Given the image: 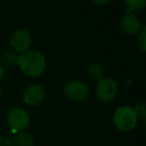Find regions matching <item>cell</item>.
Instances as JSON below:
<instances>
[{
  "label": "cell",
  "mask_w": 146,
  "mask_h": 146,
  "mask_svg": "<svg viewBox=\"0 0 146 146\" xmlns=\"http://www.w3.org/2000/svg\"><path fill=\"white\" fill-rule=\"evenodd\" d=\"M120 25H121L122 30L130 35L136 34L141 27V23H140L138 17L133 14H129V13H127L122 17L121 21H120Z\"/></svg>",
  "instance_id": "ba28073f"
},
{
  "label": "cell",
  "mask_w": 146,
  "mask_h": 146,
  "mask_svg": "<svg viewBox=\"0 0 146 146\" xmlns=\"http://www.w3.org/2000/svg\"><path fill=\"white\" fill-rule=\"evenodd\" d=\"M0 146H13V142L5 136H0Z\"/></svg>",
  "instance_id": "9a60e30c"
},
{
  "label": "cell",
  "mask_w": 146,
  "mask_h": 146,
  "mask_svg": "<svg viewBox=\"0 0 146 146\" xmlns=\"http://www.w3.org/2000/svg\"><path fill=\"white\" fill-rule=\"evenodd\" d=\"M146 0H125L128 9L134 12H139L145 7Z\"/></svg>",
  "instance_id": "8fae6325"
},
{
  "label": "cell",
  "mask_w": 146,
  "mask_h": 146,
  "mask_svg": "<svg viewBox=\"0 0 146 146\" xmlns=\"http://www.w3.org/2000/svg\"><path fill=\"white\" fill-rule=\"evenodd\" d=\"M117 83L110 77H102L96 85V97L102 102H110L116 97Z\"/></svg>",
  "instance_id": "277c9868"
},
{
  "label": "cell",
  "mask_w": 146,
  "mask_h": 146,
  "mask_svg": "<svg viewBox=\"0 0 146 146\" xmlns=\"http://www.w3.org/2000/svg\"><path fill=\"white\" fill-rule=\"evenodd\" d=\"M1 63L3 68L14 69L18 65V56L14 52H7L1 58Z\"/></svg>",
  "instance_id": "9c48e42d"
},
{
  "label": "cell",
  "mask_w": 146,
  "mask_h": 146,
  "mask_svg": "<svg viewBox=\"0 0 146 146\" xmlns=\"http://www.w3.org/2000/svg\"><path fill=\"white\" fill-rule=\"evenodd\" d=\"M14 144L16 146H34V140L29 133L20 132L15 136Z\"/></svg>",
  "instance_id": "30bf717a"
},
{
  "label": "cell",
  "mask_w": 146,
  "mask_h": 146,
  "mask_svg": "<svg viewBox=\"0 0 146 146\" xmlns=\"http://www.w3.org/2000/svg\"><path fill=\"white\" fill-rule=\"evenodd\" d=\"M6 122L13 132H19L28 127L30 118L24 109L20 107H13L7 112Z\"/></svg>",
  "instance_id": "3957f363"
},
{
  "label": "cell",
  "mask_w": 146,
  "mask_h": 146,
  "mask_svg": "<svg viewBox=\"0 0 146 146\" xmlns=\"http://www.w3.org/2000/svg\"><path fill=\"white\" fill-rule=\"evenodd\" d=\"M18 65L24 74L36 77L42 74L46 67L45 58L36 50H26L18 56Z\"/></svg>",
  "instance_id": "6da1fadb"
},
{
  "label": "cell",
  "mask_w": 146,
  "mask_h": 146,
  "mask_svg": "<svg viewBox=\"0 0 146 146\" xmlns=\"http://www.w3.org/2000/svg\"><path fill=\"white\" fill-rule=\"evenodd\" d=\"M137 116L132 108L128 106L118 108L113 115V123L120 131H130L136 126Z\"/></svg>",
  "instance_id": "7a4b0ae2"
},
{
  "label": "cell",
  "mask_w": 146,
  "mask_h": 146,
  "mask_svg": "<svg viewBox=\"0 0 146 146\" xmlns=\"http://www.w3.org/2000/svg\"><path fill=\"white\" fill-rule=\"evenodd\" d=\"M138 45H139L140 49L143 52L146 51V30L143 29L140 33L139 37H138Z\"/></svg>",
  "instance_id": "5bb4252c"
},
{
  "label": "cell",
  "mask_w": 146,
  "mask_h": 146,
  "mask_svg": "<svg viewBox=\"0 0 146 146\" xmlns=\"http://www.w3.org/2000/svg\"><path fill=\"white\" fill-rule=\"evenodd\" d=\"M64 93L68 98L74 101H81L88 95V88L84 83L73 80L65 85Z\"/></svg>",
  "instance_id": "5b68a950"
},
{
  "label": "cell",
  "mask_w": 146,
  "mask_h": 146,
  "mask_svg": "<svg viewBox=\"0 0 146 146\" xmlns=\"http://www.w3.org/2000/svg\"><path fill=\"white\" fill-rule=\"evenodd\" d=\"M92 1H93L95 4L99 5V6H105V5H107L111 0H92Z\"/></svg>",
  "instance_id": "2e32d148"
},
{
  "label": "cell",
  "mask_w": 146,
  "mask_h": 146,
  "mask_svg": "<svg viewBox=\"0 0 146 146\" xmlns=\"http://www.w3.org/2000/svg\"><path fill=\"white\" fill-rule=\"evenodd\" d=\"M10 44L15 51L24 52L31 44V36L26 29H18L12 34Z\"/></svg>",
  "instance_id": "52a82bcc"
},
{
  "label": "cell",
  "mask_w": 146,
  "mask_h": 146,
  "mask_svg": "<svg viewBox=\"0 0 146 146\" xmlns=\"http://www.w3.org/2000/svg\"><path fill=\"white\" fill-rule=\"evenodd\" d=\"M1 92H2V90H1V88H0V95H1Z\"/></svg>",
  "instance_id": "ac0fdd59"
},
{
  "label": "cell",
  "mask_w": 146,
  "mask_h": 146,
  "mask_svg": "<svg viewBox=\"0 0 146 146\" xmlns=\"http://www.w3.org/2000/svg\"><path fill=\"white\" fill-rule=\"evenodd\" d=\"M88 72H89V76L91 78H93V79L100 80L103 77V68L99 64H96V63L90 65Z\"/></svg>",
  "instance_id": "7c38bea8"
},
{
  "label": "cell",
  "mask_w": 146,
  "mask_h": 146,
  "mask_svg": "<svg viewBox=\"0 0 146 146\" xmlns=\"http://www.w3.org/2000/svg\"><path fill=\"white\" fill-rule=\"evenodd\" d=\"M134 112H135L137 118H140V119L144 120L146 117V111H145V103L142 102L140 105L136 106V108L134 109Z\"/></svg>",
  "instance_id": "4fadbf2b"
},
{
  "label": "cell",
  "mask_w": 146,
  "mask_h": 146,
  "mask_svg": "<svg viewBox=\"0 0 146 146\" xmlns=\"http://www.w3.org/2000/svg\"><path fill=\"white\" fill-rule=\"evenodd\" d=\"M4 73H5L4 68L2 67V65L0 64V80H1L3 77H4Z\"/></svg>",
  "instance_id": "e0dca14e"
},
{
  "label": "cell",
  "mask_w": 146,
  "mask_h": 146,
  "mask_svg": "<svg viewBox=\"0 0 146 146\" xmlns=\"http://www.w3.org/2000/svg\"><path fill=\"white\" fill-rule=\"evenodd\" d=\"M45 98V91L43 87L38 84H33L23 92V101L30 106L39 105Z\"/></svg>",
  "instance_id": "8992f818"
}]
</instances>
